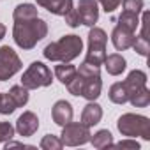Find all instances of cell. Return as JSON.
<instances>
[{"instance_id":"6da1fadb","label":"cell","mask_w":150,"mask_h":150,"mask_svg":"<svg viewBox=\"0 0 150 150\" xmlns=\"http://www.w3.org/2000/svg\"><path fill=\"white\" fill-rule=\"evenodd\" d=\"M48 34V25L39 16L28 21H14L13 39L21 50H32Z\"/></svg>"},{"instance_id":"7a4b0ae2","label":"cell","mask_w":150,"mask_h":150,"mask_svg":"<svg viewBox=\"0 0 150 150\" xmlns=\"http://www.w3.org/2000/svg\"><path fill=\"white\" fill-rule=\"evenodd\" d=\"M81 51H83L81 37L69 34V35H64L57 42H50L44 48L42 55L46 60H51V62H72L76 57H80Z\"/></svg>"},{"instance_id":"3957f363","label":"cell","mask_w":150,"mask_h":150,"mask_svg":"<svg viewBox=\"0 0 150 150\" xmlns=\"http://www.w3.org/2000/svg\"><path fill=\"white\" fill-rule=\"evenodd\" d=\"M117 127L120 131L122 136L127 138H143L145 141L150 139V120L143 115H136V113H125L118 118Z\"/></svg>"},{"instance_id":"277c9868","label":"cell","mask_w":150,"mask_h":150,"mask_svg":"<svg viewBox=\"0 0 150 150\" xmlns=\"http://www.w3.org/2000/svg\"><path fill=\"white\" fill-rule=\"evenodd\" d=\"M106 42H108V35L103 28L99 27H90L88 32V51L83 62H88L92 65H103L104 58H106Z\"/></svg>"},{"instance_id":"5b68a950","label":"cell","mask_w":150,"mask_h":150,"mask_svg":"<svg viewBox=\"0 0 150 150\" xmlns=\"http://www.w3.org/2000/svg\"><path fill=\"white\" fill-rule=\"evenodd\" d=\"M53 81L51 71L48 69V65H44L42 62H32L28 65V69L23 72L21 76V85L28 90H35V88H42V87H50Z\"/></svg>"},{"instance_id":"8992f818","label":"cell","mask_w":150,"mask_h":150,"mask_svg":"<svg viewBox=\"0 0 150 150\" xmlns=\"http://www.w3.org/2000/svg\"><path fill=\"white\" fill-rule=\"evenodd\" d=\"M90 127H87L81 122H69L62 127L60 139L64 146H81L90 141Z\"/></svg>"},{"instance_id":"52a82bcc","label":"cell","mask_w":150,"mask_h":150,"mask_svg":"<svg viewBox=\"0 0 150 150\" xmlns=\"http://www.w3.org/2000/svg\"><path fill=\"white\" fill-rule=\"evenodd\" d=\"M21 69V58L11 46L0 48V81H7Z\"/></svg>"},{"instance_id":"ba28073f","label":"cell","mask_w":150,"mask_h":150,"mask_svg":"<svg viewBox=\"0 0 150 150\" xmlns=\"http://www.w3.org/2000/svg\"><path fill=\"white\" fill-rule=\"evenodd\" d=\"M78 16L81 25L94 27L99 20V7H97V0H78L76 6Z\"/></svg>"},{"instance_id":"9c48e42d","label":"cell","mask_w":150,"mask_h":150,"mask_svg":"<svg viewBox=\"0 0 150 150\" xmlns=\"http://www.w3.org/2000/svg\"><path fill=\"white\" fill-rule=\"evenodd\" d=\"M16 132L23 138H28V136H34L39 129V118L35 113L32 111H23V115L18 117L16 120Z\"/></svg>"},{"instance_id":"30bf717a","label":"cell","mask_w":150,"mask_h":150,"mask_svg":"<svg viewBox=\"0 0 150 150\" xmlns=\"http://www.w3.org/2000/svg\"><path fill=\"white\" fill-rule=\"evenodd\" d=\"M134 35H136L134 32H131V30L117 25L113 28V32H111V42H113V46H115L117 51H125V50H129L132 46Z\"/></svg>"},{"instance_id":"8fae6325","label":"cell","mask_w":150,"mask_h":150,"mask_svg":"<svg viewBox=\"0 0 150 150\" xmlns=\"http://www.w3.org/2000/svg\"><path fill=\"white\" fill-rule=\"evenodd\" d=\"M51 117L53 122L60 127H64L65 124H69L72 120V106L67 101H57L51 108Z\"/></svg>"},{"instance_id":"7c38bea8","label":"cell","mask_w":150,"mask_h":150,"mask_svg":"<svg viewBox=\"0 0 150 150\" xmlns=\"http://www.w3.org/2000/svg\"><path fill=\"white\" fill-rule=\"evenodd\" d=\"M146 20H148V13H143V20H141V34L139 35H134V42H132V50L141 55V57H146L148 51H150V42H148V37H146Z\"/></svg>"},{"instance_id":"4fadbf2b","label":"cell","mask_w":150,"mask_h":150,"mask_svg":"<svg viewBox=\"0 0 150 150\" xmlns=\"http://www.w3.org/2000/svg\"><path fill=\"white\" fill-rule=\"evenodd\" d=\"M101 118H103V108L97 103L88 101V104L81 111V124H85L87 127H92V125H97Z\"/></svg>"},{"instance_id":"5bb4252c","label":"cell","mask_w":150,"mask_h":150,"mask_svg":"<svg viewBox=\"0 0 150 150\" xmlns=\"http://www.w3.org/2000/svg\"><path fill=\"white\" fill-rule=\"evenodd\" d=\"M80 74V72H78ZM85 83H83V90H81V97H85L87 101H96L101 96V88H103V81L101 76H83Z\"/></svg>"},{"instance_id":"9a60e30c","label":"cell","mask_w":150,"mask_h":150,"mask_svg":"<svg viewBox=\"0 0 150 150\" xmlns=\"http://www.w3.org/2000/svg\"><path fill=\"white\" fill-rule=\"evenodd\" d=\"M124 85H125L127 94H129V97H131L134 92H138L139 88L146 87V74H145L143 71H139V69H134V71L129 72V76L124 80Z\"/></svg>"},{"instance_id":"2e32d148","label":"cell","mask_w":150,"mask_h":150,"mask_svg":"<svg viewBox=\"0 0 150 150\" xmlns=\"http://www.w3.org/2000/svg\"><path fill=\"white\" fill-rule=\"evenodd\" d=\"M37 6L48 9L51 14L64 16L71 7H72V0H35Z\"/></svg>"},{"instance_id":"e0dca14e","label":"cell","mask_w":150,"mask_h":150,"mask_svg":"<svg viewBox=\"0 0 150 150\" xmlns=\"http://www.w3.org/2000/svg\"><path fill=\"white\" fill-rule=\"evenodd\" d=\"M103 65L106 67L108 74H111V76H118V74H122V72L125 71L127 62H125V58H124L122 55H118V53H111V55H106Z\"/></svg>"},{"instance_id":"ac0fdd59","label":"cell","mask_w":150,"mask_h":150,"mask_svg":"<svg viewBox=\"0 0 150 150\" xmlns=\"http://www.w3.org/2000/svg\"><path fill=\"white\" fill-rule=\"evenodd\" d=\"M37 7L34 4H20L16 6L14 13H13V20L14 21H28V20H34L37 18Z\"/></svg>"},{"instance_id":"d6986e66","label":"cell","mask_w":150,"mask_h":150,"mask_svg":"<svg viewBox=\"0 0 150 150\" xmlns=\"http://www.w3.org/2000/svg\"><path fill=\"white\" fill-rule=\"evenodd\" d=\"M55 76L60 83L67 85L74 76H76V67H74L71 62H60V65L55 67Z\"/></svg>"},{"instance_id":"ffe728a7","label":"cell","mask_w":150,"mask_h":150,"mask_svg":"<svg viewBox=\"0 0 150 150\" xmlns=\"http://www.w3.org/2000/svg\"><path fill=\"white\" fill-rule=\"evenodd\" d=\"M108 96H110V101L115 103V104H125V103L129 101V94H127V88H125L124 81L113 83Z\"/></svg>"},{"instance_id":"44dd1931","label":"cell","mask_w":150,"mask_h":150,"mask_svg":"<svg viewBox=\"0 0 150 150\" xmlns=\"http://www.w3.org/2000/svg\"><path fill=\"white\" fill-rule=\"evenodd\" d=\"M90 143L94 145V148L103 150V148L113 146V136H111V132L108 129H101L94 136H90Z\"/></svg>"},{"instance_id":"7402d4cb","label":"cell","mask_w":150,"mask_h":150,"mask_svg":"<svg viewBox=\"0 0 150 150\" xmlns=\"http://www.w3.org/2000/svg\"><path fill=\"white\" fill-rule=\"evenodd\" d=\"M7 96L11 97V101L14 103L16 108H21L28 103V88H25L23 85H14L11 87V90L7 92Z\"/></svg>"},{"instance_id":"603a6c76","label":"cell","mask_w":150,"mask_h":150,"mask_svg":"<svg viewBox=\"0 0 150 150\" xmlns=\"http://www.w3.org/2000/svg\"><path fill=\"white\" fill-rule=\"evenodd\" d=\"M118 27H124L131 32H136V28L139 27V16L138 14H132V13H125L122 11V14L118 16Z\"/></svg>"},{"instance_id":"cb8c5ba5","label":"cell","mask_w":150,"mask_h":150,"mask_svg":"<svg viewBox=\"0 0 150 150\" xmlns=\"http://www.w3.org/2000/svg\"><path fill=\"white\" fill-rule=\"evenodd\" d=\"M129 103L134 106V108H146L150 104V90L146 87L139 88L138 92H134L131 97H129Z\"/></svg>"},{"instance_id":"d4e9b609","label":"cell","mask_w":150,"mask_h":150,"mask_svg":"<svg viewBox=\"0 0 150 150\" xmlns=\"http://www.w3.org/2000/svg\"><path fill=\"white\" fill-rule=\"evenodd\" d=\"M64 146L62 139L55 134H46L42 139H41V148L42 150H60Z\"/></svg>"},{"instance_id":"484cf974","label":"cell","mask_w":150,"mask_h":150,"mask_svg":"<svg viewBox=\"0 0 150 150\" xmlns=\"http://www.w3.org/2000/svg\"><path fill=\"white\" fill-rule=\"evenodd\" d=\"M122 7L125 13H132V14H138L143 11V0H122Z\"/></svg>"},{"instance_id":"4316f807","label":"cell","mask_w":150,"mask_h":150,"mask_svg":"<svg viewBox=\"0 0 150 150\" xmlns=\"http://www.w3.org/2000/svg\"><path fill=\"white\" fill-rule=\"evenodd\" d=\"M14 110H16V106L11 101V97L7 94H0V113L2 115H11Z\"/></svg>"},{"instance_id":"83f0119b","label":"cell","mask_w":150,"mask_h":150,"mask_svg":"<svg viewBox=\"0 0 150 150\" xmlns=\"http://www.w3.org/2000/svg\"><path fill=\"white\" fill-rule=\"evenodd\" d=\"M14 132H16L14 125H11L9 122H0V141H4V143H6V141L13 139Z\"/></svg>"},{"instance_id":"f1b7e54d","label":"cell","mask_w":150,"mask_h":150,"mask_svg":"<svg viewBox=\"0 0 150 150\" xmlns=\"http://www.w3.org/2000/svg\"><path fill=\"white\" fill-rule=\"evenodd\" d=\"M64 18H65V23H67L69 27H72V28H76V27H80V25H81L80 16H78V11L74 9V7H71V9L64 14Z\"/></svg>"},{"instance_id":"f546056e","label":"cell","mask_w":150,"mask_h":150,"mask_svg":"<svg viewBox=\"0 0 150 150\" xmlns=\"http://www.w3.org/2000/svg\"><path fill=\"white\" fill-rule=\"evenodd\" d=\"M97 2L103 6V9L106 13H113L115 9H118V6H120L122 0H97Z\"/></svg>"},{"instance_id":"4dcf8cb0","label":"cell","mask_w":150,"mask_h":150,"mask_svg":"<svg viewBox=\"0 0 150 150\" xmlns=\"http://www.w3.org/2000/svg\"><path fill=\"white\" fill-rule=\"evenodd\" d=\"M113 145H115V143H113ZM115 146H117V148H129V150H138V148H139V143H138V141H134V139H124V141L117 143Z\"/></svg>"},{"instance_id":"1f68e13d","label":"cell","mask_w":150,"mask_h":150,"mask_svg":"<svg viewBox=\"0 0 150 150\" xmlns=\"http://www.w3.org/2000/svg\"><path fill=\"white\" fill-rule=\"evenodd\" d=\"M6 32H7L6 25H4V23H0V41H2V39L6 37Z\"/></svg>"},{"instance_id":"d6a6232c","label":"cell","mask_w":150,"mask_h":150,"mask_svg":"<svg viewBox=\"0 0 150 150\" xmlns=\"http://www.w3.org/2000/svg\"><path fill=\"white\" fill-rule=\"evenodd\" d=\"M0 94H2V92H0Z\"/></svg>"}]
</instances>
